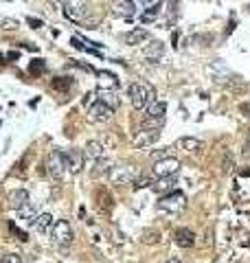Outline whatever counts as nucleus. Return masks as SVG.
I'll return each mask as SVG.
<instances>
[{
  "mask_svg": "<svg viewBox=\"0 0 250 263\" xmlns=\"http://www.w3.org/2000/svg\"><path fill=\"white\" fill-rule=\"evenodd\" d=\"M50 239H53V246L57 248H68L73 244V228L66 219H57L53 221V228H50Z\"/></svg>",
  "mask_w": 250,
  "mask_h": 263,
  "instance_id": "3",
  "label": "nucleus"
},
{
  "mask_svg": "<svg viewBox=\"0 0 250 263\" xmlns=\"http://www.w3.org/2000/svg\"><path fill=\"white\" fill-rule=\"evenodd\" d=\"M0 263H20V255H16V252H7V255L0 257Z\"/></svg>",
  "mask_w": 250,
  "mask_h": 263,
  "instance_id": "28",
  "label": "nucleus"
},
{
  "mask_svg": "<svg viewBox=\"0 0 250 263\" xmlns=\"http://www.w3.org/2000/svg\"><path fill=\"white\" fill-rule=\"evenodd\" d=\"M84 156H86V158H90V160L105 158V145L101 143V140H90V143L86 145V149H84Z\"/></svg>",
  "mask_w": 250,
  "mask_h": 263,
  "instance_id": "15",
  "label": "nucleus"
},
{
  "mask_svg": "<svg viewBox=\"0 0 250 263\" xmlns=\"http://www.w3.org/2000/svg\"><path fill=\"white\" fill-rule=\"evenodd\" d=\"M248 11H250V4H248Z\"/></svg>",
  "mask_w": 250,
  "mask_h": 263,
  "instance_id": "39",
  "label": "nucleus"
},
{
  "mask_svg": "<svg viewBox=\"0 0 250 263\" xmlns=\"http://www.w3.org/2000/svg\"><path fill=\"white\" fill-rule=\"evenodd\" d=\"M150 184H154V180H150V178H136L134 182V189H145V186H150Z\"/></svg>",
  "mask_w": 250,
  "mask_h": 263,
  "instance_id": "29",
  "label": "nucleus"
},
{
  "mask_svg": "<svg viewBox=\"0 0 250 263\" xmlns=\"http://www.w3.org/2000/svg\"><path fill=\"white\" fill-rule=\"evenodd\" d=\"M24 204H29V191L27 189H13L7 193V206L11 211H20Z\"/></svg>",
  "mask_w": 250,
  "mask_h": 263,
  "instance_id": "10",
  "label": "nucleus"
},
{
  "mask_svg": "<svg viewBox=\"0 0 250 263\" xmlns=\"http://www.w3.org/2000/svg\"><path fill=\"white\" fill-rule=\"evenodd\" d=\"M9 230H13V232H16V237H18L20 241H27V239H29V237H27V232H22L16 224H9Z\"/></svg>",
  "mask_w": 250,
  "mask_h": 263,
  "instance_id": "31",
  "label": "nucleus"
},
{
  "mask_svg": "<svg viewBox=\"0 0 250 263\" xmlns=\"http://www.w3.org/2000/svg\"><path fill=\"white\" fill-rule=\"evenodd\" d=\"M244 110H246V112H250V103H248V105H244ZM248 116H250V114H248Z\"/></svg>",
  "mask_w": 250,
  "mask_h": 263,
  "instance_id": "37",
  "label": "nucleus"
},
{
  "mask_svg": "<svg viewBox=\"0 0 250 263\" xmlns=\"http://www.w3.org/2000/svg\"><path fill=\"white\" fill-rule=\"evenodd\" d=\"M112 114H114V110L110 108V105H105L103 101L97 99L93 105L88 108V121L90 123H108V121L112 119Z\"/></svg>",
  "mask_w": 250,
  "mask_h": 263,
  "instance_id": "7",
  "label": "nucleus"
},
{
  "mask_svg": "<svg viewBox=\"0 0 250 263\" xmlns=\"http://www.w3.org/2000/svg\"><path fill=\"white\" fill-rule=\"evenodd\" d=\"M246 156H250V136H248V143H246V151H244Z\"/></svg>",
  "mask_w": 250,
  "mask_h": 263,
  "instance_id": "35",
  "label": "nucleus"
},
{
  "mask_svg": "<svg viewBox=\"0 0 250 263\" xmlns=\"http://www.w3.org/2000/svg\"><path fill=\"white\" fill-rule=\"evenodd\" d=\"M162 125H165V119H143V128H158L160 130Z\"/></svg>",
  "mask_w": 250,
  "mask_h": 263,
  "instance_id": "26",
  "label": "nucleus"
},
{
  "mask_svg": "<svg viewBox=\"0 0 250 263\" xmlns=\"http://www.w3.org/2000/svg\"><path fill=\"white\" fill-rule=\"evenodd\" d=\"M180 171V160L173 158V156H167L162 160H156L154 167H151V174L156 178H167V175H176Z\"/></svg>",
  "mask_w": 250,
  "mask_h": 263,
  "instance_id": "6",
  "label": "nucleus"
},
{
  "mask_svg": "<svg viewBox=\"0 0 250 263\" xmlns=\"http://www.w3.org/2000/svg\"><path fill=\"white\" fill-rule=\"evenodd\" d=\"M44 68H47V66H44V59H33V62L29 64V73L35 75V77H38V75H42Z\"/></svg>",
  "mask_w": 250,
  "mask_h": 263,
  "instance_id": "25",
  "label": "nucleus"
},
{
  "mask_svg": "<svg viewBox=\"0 0 250 263\" xmlns=\"http://www.w3.org/2000/svg\"><path fill=\"white\" fill-rule=\"evenodd\" d=\"M0 27H2V29H16L18 24H16V20H4V18H0Z\"/></svg>",
  "mask_w": 250,
  "mask_h": 263,
  "instance_id": "32",
  "label": "nucleus"
},
{
  "mask_svg": "<svg viewBox=\"0 0 250 263\" xmlns=\"http://www.w3.org/2000/svg\"><path fill=\"white\" fill-rule=\"evenodd\" d=\"M0 66H2V55H0Z\"/></svg>",
  "mask_w": 250,
  "mask_h": 263,
  "instance_id": "38",
  "label": "nucleus"
},
{
  "mask_svg": "<svg viewBox=\"0 0 250 263\" xmlns=\"http://www.w3.org/2000/svg\"><path fill=\"white\" fill-rule=\"evenodd\" d=\"M167 156H171V149H162V151H154V154H151V160H162V158H167Z\"/></svg>",
  "mask_w": 250,
  "mask_h": 263,
  "instance_id": "30",
  "label": "nucleus"
},
{
  "mask_svg": "<svg viewBox=\"0 0 250 263\" xmlns=\"http://www.w3.org/2000/svg\"><path fill=\"white\" fill-rule=\"evenodd\" d=\"M173 239H176V244L180 248H191L193 244H196V232H193L191 228H176Z\"/></svg>",
  "mask_w": 250,
  "mask_h": 263,
  "instance_id": "14",
  "label": "nucleus"
},
{
  "mask_svg": "<svg viewBox=\"0 0 250 263\" xmlns=\"http://www.w3.org/2000/svg\"><path fill=\"white\" fill-rule=\"evenodd\" d=\"M127 97L136 110H145L150 103L156 101V90L154 86H143V84H132L127 88Z\"/></svg>",
  "mask_w": 250,
  "mask_h": 263,
  "instance_id": "1",
  "label": "nucleus"
},
{
  "mask_svg": "<svg viewBox=\"0 0 250 263\" xmlns=\"http://www.w3.org/2000/svg\"><path fill=\"white\" fill-rule=\"evenodd\" d=\"M158 138H160V130L158 128H141L136 132L134 138H132V145H134L136 149H145V147H150V145H154Z\"/></svg>",
  "mask_w": 250,
  "mask_h": 263,
  "instance_id": "8",
  "label": "nucleus"
},
{
  "mask_svg": "<svg viewBox=\"0 0 250 263\" xmlns=\"http://www.w3.org/2000/svg\"><path fill=\"white\" fill-rule=\"evenodd\" d=\"M154 189L158 191V193H165V191L169 193V191L176 189V175H167V178H160L154 184Z\"/></svg>",
  "mask_w": 250,
  "mask_h": 263,
  "instance_id": "21",
  "label": "nucleus"
},
{
  "mask_svg": "<svg viewBox=\"0 0 250 263\" xmlns=\"http://www.w3.org/2000/svg\"><path fill=\"white\" fill-rule=\"evenodd\" d=\"M167 114V103L165 101H154V103L147 105V119H165Z\"/></svg>",
  "mask_w": 250,
  "mask_h": 263,
  "instance_id": "18",
  "label": "nucleus"
},
{
  "mask_svg": "<svg viewBox=\"0 0 250 263\" xmlns=\"http://www.w3.org/2000/svg\"><path fill=\"white\" fill-rule=\"evenodd\" d=\"M176 145H178V147H182V151H187V154H198V151L202 149L200 140H198V138H189V136H187V138H180Z\"/></svg>",
  "mask_w": 250,
  "mask_h": 263,
  "instance_id": "20",
  "label": "nucleus"
},
{
  "mask_svg": "<svg viewBox=\"0 0 250 263\" xmlns=\"http://www.w3.org/2000/svg\"><path fill=\"white\" fill-rule=\"evenodd\" d=\"M97 86H99V90H114L119 86V79L110 70H99L97 73Z\"/></svg>",
  "mask_w": 250,
  "mask_h": 263,
  "instance_id": "12",
  "label": "nucleus"
},
{
  "mask_svg": "<svg viewBox=\"0 0 250 263\" xmlns=\"http://www.w3.org/2000/svg\"><path fill=\"white\" fill-rule=\"evenodd\" d=\"M158 209L160 211H167V213H182V211L187 209V197L182 191H169L167 195L160 197V202H158Z\"/></svg>",
  "mask_w": 250,
  "mask_h": 263,
  "instance_id": "4",
  "label": "nucleus"
},
{
  "mask_svg": "<svg viewBox=\"0 0 250 263\" xmlns=\"http://www.w3.org/2000/svg\"><path fill=\"white\" fill-rule=\"evenodd\" d=\"M143 244H156L158 241V232L156 230H147V232H143Z\"/></svg>",
  "mask_w": 250,
  "mask_h": 263,
  "instance_id": "27",
  "label": "nucleus"
},
{
  "mask_svg": "<svg viewBox=\"0 0 250 263\" xmlns=\"http://www.w3.org/2000/svg\"><path fill=\"white\" fill-rule=\"evenodd\" d=\"M47 171L53 180H62L64 174L68 171V165H66V151L62 149H53L47 156Z\"/></svg>",
  "mask_w": 250,
  "mask_h": 263,
  "instance_id": "2",
  "label": "nucleus"
},
{
  "mask_svg": "<svg viewBox=\"0 0 250 263\" xmlns=\"http://www.w3.org/2000/svg\"><path fill=\"white\" fill-rule=\"evenodd\" d=\"M66 165H68L70 174H79V171L84 169V154L77 151V149L66 151Z\"/></svg>",
  "mask_w": 250,
  "mask_h": 263,
  "instance_id": "13",
  "label": "nucleus"
},
{
  "mask_svg": "<svg viewBox=\"0 0 250 263\" xmlns=\"http://www.w3.org/2000/svg\"><path fill=\"white\" fill-rule=\"evenodd\" d=\"M162 53H165V44H162L160 40H151V42L147 44L145 48H143V55H145V57L150 59L151 64H156L158 59L162 57Z\"/></svg>",
  "mask_w": 250,
  "mask_h": 263,
  "instance_id": "11",
  "label": "nucleus"
},
{
  "mask_svg": "<svg viewBox=\"0 0 250 263\" xmlns=\"http://www.w3.org/2000/svg\"><path fill=\"white\" fill-rule=\"evenodd\" d=\"M38 215L40 213H38V209H35L33 204H24L22 209H20V217H18V219L22 221L24 226H33L35 219H38Z\"/></svg>",
  "mask_w": 250,
  "mask_h": 263,
  "instance_id": "17",
  "label": "nucleus"
},
{
  "mask_svg": "<svg viewBox=\"0 0 250 263\" xmlns=\"http://www.w3.org/2000/svg\"><path fill=\"white\" fill-rule=\"evenodd\" d=\"M139 2H143L145 7H150V2H156V0H139Z\"/></svg>",
  "mask_w": 250,
  "mask_h": 263,
  "instance_id": "36",
  "label": "nucleus"
},
{
  "mask_svg": "<svg viewBox=\"0 0 250 263\" xmlns=\"http://www.w3.org/2000/svg\"><path fill=\"white\" fill-rule=\"evenodd\" d=\"M139 175H141L139 169L130 165H119V167H110L108 169V178L114 184H134Z\"/></svg>",
  "mask_w": 250,
  "mask_h": 263,
  "instance_id": "5",
  "label": "nucleus"
},
{
  "mask_svg": "<svg viewBox=\"0 0 250 263\" xmlns=\"http://www.w3.org/2000/svg\"><path fill=\"white\" fill-rule=\"evenodd\" d=\"M160 9H162V2H160V0H156V2L151 4L150 9H147V13H145V16L141 18V20H143V24H147V22H154V18L158 16V13H160Z\"/></svg>",
  "mask_w": 250,
  "mask_h": 263,
  "instance_id": "22",
  "label": "nucleus"
},
{
  "mask_svg": "<svg viewBox=\"0 0 250 263\" xmlns=\"http://www.w3.org/2000/svg\"><path fill=\"white\" fill-rule=\"evenodd\" d=\"M165 263H182L180 259H178V257H171V259H167Z\"/></svg>",
  "mask_w": 250,
  "mask_h": 263,
  "instance_id": "34",
  "label": "nucleus"
},
{
  "mask_svg": "<svg viewBox=\"0 0 250 263\" xmlns=\"http://www.w3.org/2000/svg\"><path fill=\"white\" fill-rule=\"evenodd\" d=\"M99 101H103V103L110 105L112 110L119 105V99H116V94L112 92V90H101V92H99Z\"/></svg>",
  "mask_w": 250,
  "mask_h": 263,
  "instance_id": "23",
  "label": "nucleus"
},
{
  "mask_svg": "<svg viewBox=\"0 0 250 263\" xmlns=\"http://www.w3.org/2000/svg\"><path fill=\"white\" fill-rule=\"evenodd\" d=\"M27 22L31 24L33 29H40V27H42V20H38V18H27Z\"/></svg>",
  "mask_w": 250,
  "mask_h": 263,
  "instance_id": "33",
  "label": "nucleus"
},
{
  "mask_svg": "<svg viewBox=\"0 0 250 263\" xmlns=\"http://www.w3.org/2000/svg\"><path fill=\"white\" fill-rule=\"evenodd\" d=\"M33 226L40 235H47V232H50V228H53V217H50V213H40Z\"/></svg>",
  "mask_w": 250,
  "mask_h": 263,
  "instance_id": "19",
  "label": "nucleus"
},
{
  "mask_svg": "<svg viewBox=\"0 0 250 263\" xmlns=\"http://www.w3.org/2000/svg\"><path fill=\"white\" fill-rule=\"evenodd\" d=\"M147 40H150V31H147V29H143V27L132 29V31L125 35V42H127V44H132V46H134V44L147 42Z\"/></svg>",
  "mask_w": 250,
  "mask_h": 263,
  "instance_id": "16",
  "label": "nucleus"
},
{
  "mask_svg": "<svg viewBox=\"0 0 250 263\" xmlns=\"http://www.w3.org/2000/svg\"><path fill=\"white\" fill-rule=\"evenodd\" d=\"M112 13L119 18H125V20H132L136 13V4L134 0H112Z\"/></svg>",
  "mask_w": 250,
  "mask_h": 263,
  "instance_id": "9",
  "label": "nucleus"
},
{
  "mask_svg": "<svg viewBox=\"0 0 250 263\" xmlns=\"http://www.w3.org/2000/svg\"><path fill=\"white\" fill-rule=\"evenodd\" d=\"M73 86V79L70 77H55L53 79V88L55 90H68Z\"/></svg>",
  "mask_w": 250,
  "mask_h": 263,
  "instance_id": "24",
  "label": "nucleus"
}]
</instances>
